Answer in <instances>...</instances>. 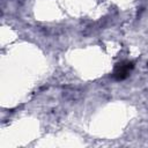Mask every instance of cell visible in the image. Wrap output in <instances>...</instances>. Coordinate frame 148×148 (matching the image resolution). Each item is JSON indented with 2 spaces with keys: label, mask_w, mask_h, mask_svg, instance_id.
<instances>
[{
  "label": "cell",
  "mask_w": 148,
  "mask_h": 148,
  "mask_svg": "<svg viewBox=\"0 0 148 148\" xmlns=\"http://www.w3.org/2000/svg\"><path fill=\"white\" fill-rule=\"evenodd\" d=\"M133 68H134L133 61L124 60V61H121V62L116 65V67L113 69V73H112V77L116 81H123L130 75V73H131V71Z\"/></svg>",
  "instance_id": "1"
}]
</instances>
